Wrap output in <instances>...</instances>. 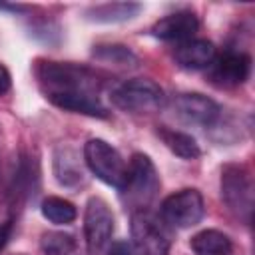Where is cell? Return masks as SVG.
Masks as SVG:
<instances>
[{"mask_svg": "<svg viewBox=\"0 0 255 255\" xmlns=\"http://www.w3.org/2000/svg\"><path fill=\"white\" fill-rule=\"evenodd\" d=\"M34 76L44 98L56 108L90 118H108V108L100 100L104 80L96 70L74 62L36 60Z\"/></svg>", "mask_w": 255, "mask_h": 255, "instance_id": "6da1fadb", "label": "cell"}, {"mask_svg": "<svg viewBox=\"0 0 255 255\" xmlns=\"http://www.w3.org/2000/svg\"><path fill=\"white\" fill-rule=\"evenodd\" d=\"M159 187H161L159 173L153 161L149 159V155L139 153V151L133 153L126 169L124 185L120 189L126 205H129L131 211L147 209L149 203L155 199Z\"/></svg>", "mask_w": 255, "mask_h": 255, "instance_id": "7a4b0ae2", "label": "cell"}, {"mask_svg": "<svg viewBox=\"0 0 255 255\" xmlns=\"http://www.w3.org/2000/svg\"><path fill=\"white\" fill-rule=\"evenodd\" d=\"M129 235L133 255H169L171 251V227L149 209L131 211Z\"/></svg>", "mask_w": 255, "mask_h": 255, "instance_id": "3957f363", "label": "cell"}, {"mask_svg": "<svg viewBox=\"0 0 255 255\" xmlns=\"http://www.w3.org/2000/svg\"><path fill=\"white\" fill-rule=\"evenodd\" d=\"M221 199L227 211L243 223H251L253 217V177L247 165L243 163H225L219 179Z\"/></svg>", "mask_w": 255, "mask_h": 255, "instance_id": "277c9868", "label": "cell"}, {"mask_svg": "<svg viewBox=\"0 0 255 255\" xmlns=\"http://www.w3.org/2000/svg\"><path fill=\"white\" fill-rule=\"evenodd\" d=\"M112 104L129 114H153L165 106V92L149 78H131L112 90Z\"/></svg>", "mask_w": 255, "mask_h": 255, "instance_id": "5b68a950", "label": "cell"}, {"mask_svg": "<svg viewBox=\"0 0 255 255\" xmlns=\"http://www.w3.org/2000/svg\"><path fill=\"white\" fill-rule=\"evenodd\" d=\"M84 161L88 169L106 185L122 189L128 163L120 151L102 137H92L84 143Z\"/></svg>", "mask_w": 255, "mask_h": 255, "instance_id": "8992f818", "label": "cell"}, {"mask_svg": "<svg viewBox=\"0 0 255 255\" xmlns=\"http://www.w3.org/2000/svg\"><path fill=\"white\" fill-rule=\"evenodd\" d=\"M116 219L102 197H90L84 211V239L90 255H108L114 243Z\"/></svg>", "mask_w": 255, "mask_h": 255, "instance_id": "52a82bcc", "label": "cell"}, {"mask_svg": "<svg viewBox=\"0 0 255 255\" xmlns=\"http://www.w3.org/2000/svg\"><path fill=\"white\" fill-rule=\"evenodd\" d=\"M205 215V201L203 195L193 189L185 187L161 201L159 217L173 229H187L197 225Z\"/></svg>", "mask_w": 255, "mask_h": 255, "instance_id": "ba28073f", "label": "cell"}, {"mask_svg": "<svg viewBox=\"0 0 255 255\" xmlns=\"http://www.w3.org/2000/svg\"><path fill=\"white\" fill-rule=\"evenodd\" d=\"M38 189H40L38 159L28 151H20L16 161H14V169L10 173V179H8L6 195L14 207H20V205H26L30 199H34Z\"/></svg>", "mask_w": 255, "mask_h": 255, "instance_id": "9c48e42d", "label": "cell"}, {"mask_svg": "<svg viewBox=\"0 0 255 255\" xmlns=\"http://www.w3.org/2000/svg\"><path fill=\"white\" fill-rule=\"evenodd\" d=\"M173 114L191 126L211 128L221 118V106L199 92H183L173 98Z\"/></svg>", "mask_w": 255, "mask_h": 255, "instance_id": "30bf717a", "label": "cell"}, {"mask_svg": "<svg viewBox=\"0 0 255 255\" xmlns=\"http://www.w3.org/2000/svg\"><path fill=\"white\" fill-rule=\"evenodd\" d=\"M251 76V56L237 50H227L215 56L207 68V80L217 88H237Z\"/></svg>", "mask_w": 255, "mask_h": 255, "instance_id": "8fae6325", "label": "cell"}, {"mask_svg": "<svg viewBox=\"0 0 255 255\" xmlns=\"http://www.w3.org/2000/svg\"><path fill=\"white\" fill-rule=\"evenodd\" d=\"M199 28V20L191 10H177L163 18H159L151 26V36L165 40V42H183L193 38Z\"/></svg>", "mask_w": 255, "mask_h": 255, "instance_id": "7c38bea8", "label": "cell"}, {"mask_svg": "<svg viewBox=\"0 0 255 255\" xmlns=\"http://www.w3.org/2000/svg\"><path fill=\"white\" fill-rule=\"evenodd\" d=\"M217 50L213 42L205 38H189L183 42H177L173 48V60L177 66L185 70H203L209 68L211 62L215 60Z\"/></svg>", "mask_w": 255, "mask_h": 255, "instance_id": "4fadbf2b", "label": "cell"}, {"mask_svg": "<svg viewBox=\"0 0 255 255\" xmlns=\"http://www.w3.org/2000/svg\"><path fill=\"white\" fill-rule=\"evenodd\" d=\"M141 10V4L137 2H108V4H96L84 10V18L98 24H116L126 22L137 16Z\"/></svg>", "mask_w": 255, "mask_h": 255, "instance_id": "5bb4252c", "label": "cell"}, {"mask_svg": "<svg viewBox=\"0 0 255 255\" xmlns=\"http://www.w3.org/2000/svg\"><path fill=\"white\" fill-rule=\"evenodd\" d=\"M54 175L64 187H78L84 183V169L78 153L72 147H58L54 153Z\"/></svg>", "mask_w": 255, "mask_h": 255, "instance_id": "9a60e30c", "label": "cell"}, {"mask_svg": "<svg viewBox=\"0 0 255 255\" xmlns=\"http://www.w3.org/2000/svg\"><path fill=\"white\" fill-rule=\"evenodd\" d=\"M195 255H233V243L229 235L217 229H203L189 241Z\"/></svg>", "mask_w": 255, "mask_h": 255, "instance_id": "2e32d148", "label": "cell"}, {"mask_svg": "<svg viewBox=\"0 0 255 255\" xmlns=\"http://www.w3.org/2000/svg\"><path fill=\"white\" fill-rule=\"evenodd\" d=\"M157 135H159V139L163 141V145H165L171 153H175L177 157H181V159H197V157L201 155L199 143L195 141V137H191V135L185 133V131L159 126V128H157Z\"/></svg>", "mask_w": 255, "mask_h": 255, "instance_id": "e0dca14e", "label": "cell"}, {"mask_svg": "<svg viewBox=\"0 0 255 255\" xmlns=\"http://www.w3.org/2000/svg\"><path fill=\"white\" fill-rule=\"evenodd\" d=\"M40 211L44 215V219H48L50 223L56 225H68L78 217V209L72 201L58 197V195H50L40 203Z\"/></svg>", "mask_w": 255, "mask_h": 255, "instance_id": "ac0fdd59", "label": "cell"}, {"mask_svg": "<svg viewBox=\"0 0 255 255\" xmlns=\"http://www.w3.org/2000/svg\"><path fill=\"white\" fill-rule=\"evenodd\" d=\"M94 58L104 62V64H114V66H135L137 56L122 44H100L94 46Z\"/></svg>", "mask_w": 255, "mask_h": 255, "instance_id": "d6986e66", "label": "cell"}, {"mask_svg": "<svg viewBox=\"0 0 255 255\" xmlns=\"http://www.w3.org/2000/svg\"><path fill=\"white\" fill-rule=\"evenodd\" d=\"M42 251L46 255H74L78 253V243L70 233L48 231L42 235Z\"/></svg>", "mask_w": 255, "mask_h": 255, "instance_id": "ffe728a7", "label": "cell"}, {"mask_svg": "<svg viewBox=\"0 0 255 255\" xmlns=\"http://www.w3.org/2000/svg\"><path fill=\"white\" fill-rule=\"evenodd\" d=\"M14 233V219H6L0 223V253L4 251V247L8 245L10 237Z\"/></svg>", "mask_w": 255, "mask_h": 255, "instance_id": "44dd1931", "label": "cell"}, {"mask_svg": "<svg viewBox=\"0 0 255 255\" xmlns=\"http://www.w3.org/2000/svg\"><path fill=\"white\" fill-rule=\"evenodd\" d=\"M12 88V76H10V70L0 62V96L8 94Z\"/></svg>", "mask_w": 255, "mask_h": 255, "instance_id": "7402d4cb", "label": "cell"}, {"mask_svg": "<svg viewBox=\"0 0 255 255\" xmlns=\"http://www.w3.org/2000/svg\"><path fill=\"white\" fill-rule=\"evenodd\" d=\"M0 10H10V12H26L28 6L22 4H0Z\"/></svg>", "mask_w": 255, "mask_h": 255, "instance_id": "603a6c76", "label": "cell"}, {"mask_svg": "<svg viewBox=\"0 0 255 255\" xmlns=\"http://www.w3.org/2000/svg\"><path fill=\"white\" fill-rule=\"evenodd\" d=\"M74 255H78V253H74Z\"/></svg>", "mask_w": 255, "mask_h": 255, "instance_id": "cb8c5ba5", "label": "cell"}]
</instances>
